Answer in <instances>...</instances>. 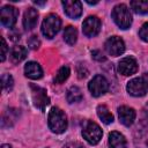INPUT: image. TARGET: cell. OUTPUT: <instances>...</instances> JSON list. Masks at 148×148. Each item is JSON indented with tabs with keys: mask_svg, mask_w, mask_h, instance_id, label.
I'll use <instances>...</instances> for the list:
<instances>
[{
	"mask_svg": "<svg viewBox=\"0 0 148 148\" xmlns=\"http://www.w3.org/2000/svg\"><path fill=\"white\" fill-rule=\"evenodd\" d=\"M47 125L53 133L56 134L64 133L67 130V117L65 112L57 106L52 108L49 112Z\"/></svg>",
	"mask_w": 148,
	"mask_h": 148,
	"instance_id": "6da1fadb",
	"label": "cell"
},
{
	"mask_svg": "<svg viewBox=\"0 0 148 148\" xmlns=\"http://www.w3.org/2000/svg\"><path fill=\"white\" fill-rule=\"evenodd\" d=\"M102 135H103V132L96 123H94L91 120H87L84 123L83 128H82V136L86 139V141L88 143L97 145L101 141Z\"/></svg>",
	"mask_w": 148,
	"mask_h": 148,
	"instance_id": "5b68a950",
	"label": "cell"
},
{
	"mask_svg": "<svg viewBox=\"0 0 148 148\" xmlns=\"http://www.w3.org/2000/svg\"><path fill=\"white\" fill-rule=\"evenodd\" d=\"M35 3H36V5H39V6H43V5H45L46 2H39V1H35Z\"/></svg>",
	"mask_w": 148,
	"mask_h": 148,
	"instance_id": "1f68e13d",
	"label": "cell"
},
{
	"mask_svg": "<svg viewBox=\"0 0 148 148\" xmlns=\"http://www.w3.org/2000/svg\"><path fill=\"white\" fill-rule=\"evenodd\" d=\"M17 17H18V9L13 6L6 5L0 10V21L1 24L6 28H13L17 21Z\"/></svg>",
	"mask_w": 148,
	"mask_h": 148,
	"instance_id": "ba28073f",
	"label": "cell"
},
{
	"mask_svg": "<svg viewBox=\"0 0 148 148\" xmlns=\"http://www.w3.org/2000/svg\"><path fill=\"white\" fill-rule=\"evenodd\" d=\"M61 5L64 7L65 14L68 17H71L73 20H76V18H79L81 16V14H82V5H81L80 1H77V0H74V1L73 0H65V1L61 2Z\"/></svg>",
	"mask_w": 148,
	"mask_h": 148,
	"instance_id": "7c38bea8",
	"label": "cell"
},
{
	"mask_svg": "<svg viewBox=\"0 0 148 148\" xmlns=\"http://www.w3.org/2000/svg\"><path fill=\"white\" fill-rule=\"evenodd\" d=\"M61 27V20L56 14H49L45 16L42 23V34L46 38H53L60 30Z\"/></svg>",
	"mask_w": 148,
	"mask_h": 148,
	"instance_id": "277c9868",
	"label": "cell"
},
{
	"mask_svg": "<svg viewBox=\"0 0 148 148\" xmlns=\"http://www.w3.org/2000/svg\"><path fill=\"white\" fill-rule=\"evenodd\" d=\"M24 74L27 77L32 80H38L43 76V69L40 65L36 61H29L24 66Z\"/></svg>",
	"mask_w": 148,
	"mask_h": 148,
	"instance_id": "2e32d148",
	"label": "cell"
},
{
	"mask_svg": "<svg viewBox=\"0 0 148 148\" xmlns=\"http://www.w3.org/2000/svg\"><path fill=\"white\" fill-rule=\"evenodd\" d=\"M1 148H12V146H10V145H8V143H5V145H2V146H1Z\"/></svg>",
	"mask_w": 148,
	"mask_h": 148,
	"instance_id": "4dcf8cb0",
	"label": "cell"
},
{
	"mask_svg": "<svg viewBox=\"0 0 148 148\" xmlns=\"http://www.w3.org/2000/svg\"><path fill=\"white\" fill-rule=\"evenodd\" d=\"M1 43H2V46H1V61H5L6 56H7V43H6L3 37H1Z\"/></svg>",
	"mask_w": 148,
	"mask_h": 148,
	"instance_id": "83f0119b",
	"label": "cell"
},
{
	"mask_svg": "<svg viewBox=\"0 0 148 148\" xmlns=\"http://www.w3.org/2000/svg\"><path fill=\"white\" fill-rule=\"evenodd\" d=\"M101 20L97 16H88L82 23V31L87 37H95L101 31Z\"/></svg>",
	"mask_w": 148,
	"mask_h": 148,
	"instance_id": "8fae6325",
	"label": "cell"
},
{
	"mask_svg": "<svg viewBox=\"0 0 148 148\" xmlns=\"http://www.w3.org/2000/svg\"><path fill=\"white\" fill-rule=\"evenodd\" d=\"M64 148H86L82 143L77 142V141H72V142H68L64 146Z\"/></svg>",
	"mask_w": 148,
	"mask_h": 148,
	"instance_id": "f546056e",
	"label": "cell"
},
{
	"mask_svg": "<svg viewBox=\"0 0 148 148\" xmlns=\"http://www.w3.org/2000/svg\"><path fill=\"white\" fill-rule=\"evenodd\" d=\"M91 56H92V58H94L95 60H97V61H104V60H105V57H104L103 53H102L101 51H98V50H94V51L91 52Z\"/></svg>",
	"mask_w": 148,
	"mask_h": 148,
	"instance_id": "f1b7e54d",
	"label": "cell"
},
{
	"mask_svg": "<svg viewBox=\"0 0 148 148\" xmlns=\"http://www.w3.org/2000/svg\"><path fill=\"white\" fill-rule=\"evenodd\" d=\"M1 82H2V90H3V92L10 91L13 89L14 80H13V76L10 74H3L2 77H1Z\"/></svg>",
	"mask_w": 148,
	"mask_h": 148,
	"instance_id": "d4e9b609",
	"label": "cell"
},
{
	"mask_svg": "<svg viewBox=\"0 0 148 148\" xmlns=\"http://www.w3.org/2000/svg\"><path fill=\"white\" fill-rule=\"evenodd\" d=\"M17 111H18V110H16V109H8V110L3 113L2 120H1L2 127H9V126H12V125L16 121V119H17V117H18V112H17Z\"/></svg>",
	"mask_w": 148,
	"mask_h": 148,
	"instance_id": "ac0fdd59",
	"label": "cell"
},
{
	"mask_svg": "<svg viewBox=\"0 0 148 148\" xmlns=\"http://www.w3.org/2000/svg\"><path fill=\"white\" fill-rule=\"evenodd\" d=\"M38 21V12L37 9L29 7L23 15V27L25 30H31L36 27Z\"/></svg>",
	"mask_w": 148,
	"mask_h": 148,
	"instance_id": "9a60e30c",
	"label": "cell"
},
{
	"mask_svg": "<svg viewBox=\"0 0 148 148\" xmlns=\"http://www.w3.org/2000/svg\"><path fill=\"white\" fill-rule=\"evenodd\" d=\"M106 52L112 57H118L125 51V43L119 36H111L104 44Z\"/></svg>",
	"mask_w": 148,
	"mask_h": 148,
	"instance_id": "30bf717a",
	"label": "cell"
},
{
	"mask_svg": "<svg viewBox=\"0 0 148 148\" xmlns=\"http://www.w3.org/2000/svg\"><path fill=\"white\" fill-rule=\"evenodd\" d=\"M126 90L130 95L135 97L145 96L148 91V75L143 74L139 77H134L127 82Z\"/></svg>",
	"mask_w": 148,
	"mask_h": 148,
	"instance_id": "3957f363",
	"label": "cell"
},
{
	"mask_svg": "<svg viewBox=\"0 0 148 148\" xmlns=\"http://www.w3.org/2000/svg\"><path fill=\"white\" fill-rule=\"evenodd\" d=\"M109 147L110 148H127V141L121 133L113 131L109 134Z\"/></svg>",
	"mask_w": 148,
	"mask_h": 148,
	"instance_id": "e0dca14e",
	"label": "cell"
},
{
	"mask_svg": "<svg viewBox=\"0 0 148 148\" xmlns=\"http://www.w3.org/2000/svg\"><path fill=\"white\" fill-rule=\"evenodd\" d=\"M139 37L142 40L148 42V22H146L145 24H142V27L140 28V30H139Z\"/></svg>",
	"mask_w": 148,
	"mask_h": 148,
	"instance_id": "4316f807",
	"label": "cell"
},
{
	"mask_svg": "<svg viewBox=\"0 0 148 148\" xmlns=\"http://www.w3.org/2000/svg\"><path fill=\"white\" fill-rule=\"evenodd\" d=\"M134 143L138 148H148V116L147 114L135 128Z\"/></svg>",
	"mask_w": 148,
	"mask_h": 148,
	"instance_id": "8992f818",
	"label": "cell"
},
{
	"mask_svg": "<svg viewBox=\"0 0 148 148\" xmlns=\"http://www.w3.org/2000/svg\"><path fill=\"white\" fill-rule=\"evenodd\" d=\"M66 98H67V102L68 103H77L82 99V92L80 90L79 87L76 86H72L68 90H67V94H66Z\"/></svg>",
	"mask_w": 148,
	"mask_h": 148,
	"instance_id": "7402d4cb",
	"label": "cell"
},
{
	"mask_svg": "<svg viewBox=\"0 0 148 148\" xmlns=\"http://www.w3.org/2000/svg\"><path fill=\"white\" fill-rule=\"evenodd\" d=\"M25 57H27V49L24 46L17 45V46L13 47V50L10 52V60H12V62L18 64L22 60H24Z\"/></svg>",
	"mask_w": 148,
	"mask_h": 148,
	"instance_id": "d6986e66",
	"label": "cell"
},
{
	"mask_svg": "<svg viewBox=\"0 0 148 148\" xmlns=\"http://www.w3.org/2000/svg\"><path fill=\"white\" fill-rule=\"evenodd\" d=\"M118 117H119L120 123L128 127L134 123L136 113H135V110L133 108L121 105V106L118 108Z\"/></svg>",
	"mask_w": 148,
	"mask_h": 148,
	"instance_id": "5bb4252c",
	"label": "cell"
},
{
	"mask_svg": "<svg viewBox=\"0 0 148 148\" xmlns=\"http://www.w3.org/2000/svg\"><path fill=\"white\" fill-rule=\"evenodd\" d=\"M28 45H29L30 49H32V50H37V49L39 47V45H40V40L38 39L37 36L32 35V36L28 39Z\"/></svg>",
	"mask_w": 148,
	"mask_h": 148,
	"instance_id": "484cf974",
	"label": "cell"
},
{
	"mask_svg": "<svg viewBox=\"0 0 148 148\" xmlns=\"http://www.w3.org/2000/svg\"><path fill=\"white\" fill-rule=\"evenodd\" d=\"M69 74H71V71H69V67H68V66H62V67H60L59 71H58L57 74H56L54 82H56V83H62V82H65V81L68 79Z\"/></svg>",
	"mask_w": 148,
	"mask_h": 148,
	"instance_id": "cb8c5ba5",
	"label": "cell"
},
{
	"mask_svg": "<svg viewBox=\"0 0 148 148\" xmlns=\"http://www.w3.org/2000/svg\"><path fill=\"white\" fill-rule=\"evenodd\" d=\"M30 89H31V96H32L34 105L36 108L40 109L42 111H44L45 106L49 105V103H50V98L46 94V90L44 88H40L38 86H35V84H30Z\"/></svg>",
	"mask_w": 148,
	"mask_h": 148,
	"instance_id": "9c48e42d",
	"label": "cell"
},
{
	"mask_svg": "<svg viewBox=\"0 0 148 148\" xmlns=\"http://www.w3.org/2000/svg\"><path fill=\"white\" fill-rule=\"evenodd\" d=\"M96 111H97V116H98V118H99L104 124L109 125V124H111V123L113 121V116H112V113L110 112V110L108 109L106 105H104V104H99V105L97 106Z\"/></svg>",
	"mask_w": 148,
	"mask_h": 148,
	"instance_id": "ffe728a7",
	"label": "cell"
},
{
	"mask_svg": "<svg viewBox=\"0 0 148 148\" xmlns=\"http://www.w3.org/2000/svg\"><path fill=\"white\" fill-rule=\"evenodd\" d=\"M111 16L114 21V23L123 30H126L132 24V15L128 9V7L125 3H119L113 7Z\"/></svg>",
	"mask_w": 148,
	"mask_h": 148,
	"instance_id": "7a4b0ae2",
	"label": "cell"
},
{
	"mask_svg": "<svg viewBox=\"0 0 148 148\" xmlns=\"http://www.w3.org/2000/svg\"><path fill=\"white\" fill-rule=\"evenodd\" d=\"M64 39L68 45H74L77 39V30L73 25H68L64 30Z\"/></svg>",
	"mask_w": 148,
	"mask_h": 148,
	"instance_id": "603a6c76",
	"label": "cell"
},
{
	"mask_svg": "<svg viewBox=\"0 0 148 148\" xmlns=\"http://www.w3.org/2000/svg\"><path fill=\"white\" fill-rule=\"evenodd\" d=\"M138 62L133 57H125L118 64V71L120 74L127 76L133 75L138 72Z\"/></svg>",
	"mask_w": 148,
	"mask_h": 148,
	"instance_id": "4fadbf2b",
	"label": "cell"
},
{
	"mask_svg": "<svg viewBox=\"0 0 148 148\" xmlns=\"http://www.w3.org/2000/svg\"><path fill=\"white\" fill-rule=\"evenodd\" d=\"M145 113L148 116V104H147V109H146V111H145Z\"/></svg>",
	"mask_w": 148,
	"mask_h": 148,
	"instance_id": "d6a6232c",
	"label": "cell"
},
{
	"mask_svg": "<svg viewBox=\"0 0 148 148\" xmlns=\"http://www.w3.org/2000/svg\"><path fill=\"white\" fill-rule=\"evenodd\" d=\"M88 89L94 97H99L109 90V82L102 74H97L88 83Z\"/></svg>",
	"mask_w": 148,
	"mask_h": 148,
	"instance_id": "52a82bcc",
	"label": "cell"
},
{
	"mask_svg": "<svg viewBox=\"0 0 148 148\" xmlns=\"http://www.w3.org/2000/svg\"><path fill=\"white\" fill-rule=\"evenodd\" d=\"M130 6L136 14L148 15V0H133L130 2Z\"/></svg>",
	"mask_w": 148,
	"mask_h": 148,
	"instance_id": "44dd1931",
	"label": "cell"
}]
</instances>
